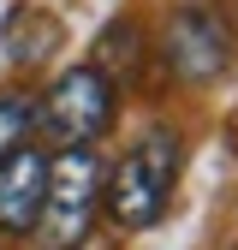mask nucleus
<instances>
[{
	"label": "nucleus",
	"instance_id": "nucleus-1",
	"mask_svg": "<svg viewBox=\"0 0 238 250\" xmlns=\"http://www.w3.org/2000/svg\"><path fill=\"white\" fill-rule=\"evenodd\" d=\"M178 131H167V125H155V131H143L125 155H119V167L107 179V221L113 227H125V232H143V227H155L167 203H173V185H178Z\"/></svg>",
	"mask_w": 238,
	"mask_h": 250
},
{
	"label": "nucleus",
	"instance_id": "nucleus-5",
	"mask_svg": "<svg viewBox=\"0 0 238 250\" xmlns=\"http://www.w3.org/2000/svg\"><path fill=\"white\" fill-rule=\"evenodd\" d=\"M42 197H48V155L42 149H18L0 161V232H36L42 221Z\"/></svg>",
	"mask_w": 238,
	"mask_h": 250
},
{
	"label": "nucleus",
	"instance_id": "nucleus-4",
	"mask_svg": "<svg viewBox=\"0 0 238 250\" xmlns=\"http://www.w3.org/2000/svg\"><path fill=\"white\" fill-rule=\"evenodd\" d=\"M161 60L185 83L220 78L226 60H232V30H226V18L208 12V6H178L167 18V30H161Z\"/></svg>",
	"mask_w": 238,
	"mask_h": 250
},
{
	"label": "nucleus",
	"instance_id": "nucleus-6",
	"mask_svg": "<svg viewBox=\"0 0 238 250\" xmlns=\"http://www.w3.org/2000/svg\"><path fill=\"white\" fill-rule=\"evenodd\" d=\"M30 131H36V102L18 96V89H6V96H0V161L18 155L30 143Z\"/></svg>",
	"mask_w": 238,
	"mask_h": 250
},
{
	"label": "nucleus",
	"instance_id": "nucleus-2",
	"mask_svg": "<svg viewBox=\"0 0 238 250\" xmlns=\"http://www.w3.org/2000/svg\"><path fill=\"white\" fill-rule=\"evenodd\" d=\"M96 203H101L96 149H60L48 161V197H42V221H36L42 250H78L96 227Z\"/></svg>",
	"mask_w": 238,
	"mask_h": 250
},
{
	"label": "nucleus",
	"instance_id": "nucleus-3",
	"mask_svg": "<svg viewBox=\"0 0 238 250\" xmlns=\"http://www.w3.org/2000/svg\"><path fill=\"white\" fill-rule=\"evenodd\" d=\"M36 125L66 149H89L113 125V78L101 66H72L48 83V96L36 102Z\"/></svg>",
	"mask_w": 238,
	"mask_h": 250
}]
</instances>
